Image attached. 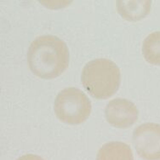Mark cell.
Listing matches in <instances>:
<instances>
[{"label": "cell", "instance_id": "9c48e42d", "mask_svg": "<svg viewBox=\"0 0 160 160\" xmlns=\"http://www.w3.org/2000/svg\"><path fill=\"white\" fill-rule=\"evenodd\" d=\"M17 160H44L38 155H34V154H26L24 156L20 157Z\"/></svg>", "mask_w": 160, "mask_h": 160}, {"label": "cell", "instance_id": "3957f363", "mask_svg": "<svg viewBox=\"0 0 160 160\" xmlns=\"http://www.w3.org/2000/svg\"><path fill=\"white\" fill-rule=\"evenodd\" d=\"M89 99L77 88H68L56 96L54 110L62 122L76 125L83 123L91 112Z\"/></svg>", "mask_w": 160, "mask_h": 160}, {"label": "cell", "instance_id": "277c9868", "mask_svg": "<svg viewBox=\"0 0 160 160\" xmlns=\"http://www.w3.org/2000/svg\"><path fill=\"white\" fill-rule=\"evenodd\" d=\"M136 152L145 160H160V124L143 123L133 133Z\"/></svg>", "mask_w": 160, "mask_h": 160}, {"label": "cell", "instance_id": "8992f818", "mask_svg": "<svg viewBox=\"0 0 160 160\" xmlns=\"http://www.w3.org/2000/svg\"><path fill=\"white\" fill-rule=\"evenodd\" d=\"M152 1H117L118 12L124 20L137 22L145 18L150 12Z\"/></svg>", "mask_w": 160, "mask_h": 160}, {"label": "cell", "instance_id": "7a4b0ae2", "mask_svg": "<svg viewBox=\"0 0 160 160\" xmlns=\"http://www.w3.org/2000/svg\"><path fill=\"white\" fill-rule=\"evenodd\" d=\"M81 82L87 92L94 98L106 100L112 97L119 89L120 70L108 59H96L84 66Z\"/></svg>", "mask_w": 160, "mask_h": 160}, {"label": "cell", "instance_id": "52a82bcc", "mask_svg": "<svg viewBox=\"0 0 160 160\" xmlns=\"http://www.w3.org/2000/svg\"><path fill=\"white\" fill-rule=\"evenodd\" d=\"M96 160H134V157L129 145L112 142L102 146L97 153Z\"/></svg>", "mask_w": 160, "mask_h": 160}, {"label": "cell", "instance_id": "ba28073f", "mask_svg": "<svg viewBox=\"0 0 160 160\" xmlns=\"http://www.w3.org/2000/svg\"><path fill=\"white\" fill-rule=\"evenodd\" d=\"M142 54L148 63L160 66V32H154L145 38Z\"/></svg>", "mask_w": 160, "mask_h": 160}, {"label": "cell", "instance_id": "5b68a950", "mask_svg": "<svg viewBox=\"0 0 160 160\" xmlns=\"http://www.w3.org/2000/svg\"><path fill=\"white\" fill-rule=\"evenodd\" d=\"M106 119L116 128H129L138 119L136 105L126 99L117 98L109 102L105 109Z\"/></svg>", "mask_w": 160, "mask_h": 160}, {"label": "cell", "instance_id": "6da1fadb", "mask_svg": "<svg viewBox=\"0 0 160 160\" xmlns=\"http://www.w3.org/2000/svg\"><path fill=\"white\" fill-rule=\"evenodd\" d=\"M28 63L32 72L38 77L56 78L68 68L69 50L64 41L56 36H40L29 46Z\"/></svg>", "mask_w": 160, "mask_h": 160}]
</instances>
